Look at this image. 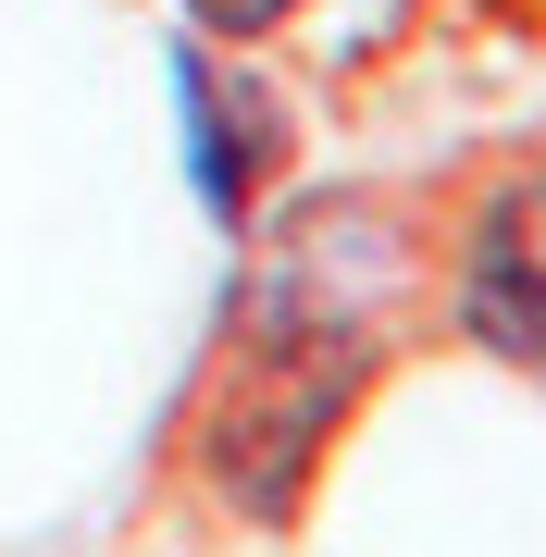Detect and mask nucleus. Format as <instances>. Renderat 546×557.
<instances>
[{
  "instance_id": "obj_1",
  "label": "nucleus",
  "mask_w": 546,
  "mask_h": 557,
  "mask_svg": "<svg viewBox=\"0 0 546 557\" xmlns=\"http://www.w3.org/2000/svg\"><path fill=\"white\" fill-rule=\"evenodd\" d=\"M423 285L435 260L385 199H299L236 236V298L186 397V483L236 533H299L336 471V434L398 372Z\"/></svg>"
},
{
  "instance_id": "obj_2",
  "label": "nucleus",
  "mask_w": 546,
  "mask_h": 557,
  "mask_svg": "<svg viewBox=\"0 0 546 557\" xmlns=\"http://www.w3.org/2000/svg\"><path fill=\"white\" fill-rule=\"evenodd\" d=\"M435 285H447V322H460L485 359H509V372L546 384V149L497 161V174L447 211Z\"/></svg>"
},
{
  "instance_id": "obj_3",
  "label": "nucleus",
  "mask_w": 546,
  "mask_h": 557,
  "mask_svg": "<svg viewBox=\"0 0 546 557\" xmlns=\"http://www.w3.org/2000/svg\"><path fill=\"white\" fill-rule=\"evenodd\" d=\"M174 124H186V186L223 236H262L286 211V161H299V112L274 100L262 50L174 38Z\"/></svg>"
},
{
  "instance_id": "obj_4",
  "label": "nucleus",
  "mask_w": 546,
  "mask_h": 557,
  "mask_svg": "<svg viewBox=\"0 0 546 557\" xmlns=\"http://www.w3.org/2000/svg\"><path fill=\"white\" fill-rule=\"evenodd\" d=\"M311 0H174V25L186 38H211V50H262V38H286Z\"/></svg>"
}]
</instances>
